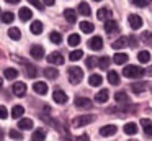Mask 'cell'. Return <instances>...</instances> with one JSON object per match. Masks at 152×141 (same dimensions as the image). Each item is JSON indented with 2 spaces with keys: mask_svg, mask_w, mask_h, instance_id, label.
<instances>
[{
  "mask_svg": "<svg viewBox=\"0 0 152 141\" xmlns=\"http://www.w3.org/2000/svg\"><path fill=\"white\" fill-rule=\"evenodd\" d=\"M144 74H145V71L142 67H139V66L129 64V66H126V67L123 69V75H124V77H129V79H139Z\"/></svg>",
  "mask_w": 152,
  "mask_h": 141,
  "instance_id": "cell-1",
  "label": "cell"
},
{
  "mask_svg": "<svg viewBox=\"0 0 152 141\" xmlns=\"http://www.w3.org/2000/svg\"><path fill=\"white\" fill-rule=\"evenodd\" d=\"M83 79V71L80 67H70L69 69V80H70V84H79L80 80Z\"/></svg>",
  "mask_w": 152,
  "mask_h": 141,
  "instance_id": "cell-2",
  "label": "cell"
},
{
  "mask_svg": "<svg viewBox=\"0 0 152 141\" xmlns=\"http://www.w3.org/2000/svg\"><path fill=\"white\" fill-rule=\"evenodd\" d=\"M95 121V115H80V117H75L72 120L74 126H83V125H88Z\"/></svg>",
  "mask_w": 152,
  "mask_h": 141,
  "instance_id": "cell-3",
  "label": "cell"
},
{
  "mask_svg": "<svg viewBox=\"0 0 152 141\" xmlns=\"http://www.w3.org/2000/svg\"><path fill=\"white\" fill-rule=\"evenodd\" d=\"M48 62L56 64V66H62L64 64V58H62V54H61L59 51H54V52H51V54L48 56Z\"/></svg>",
  "mask_w": 152,
  "mask_h": 141,
  "instance_id": "cell-4",
  "label": "cell"
},
{
  "mask_svg": "<svg viewBox=\"0 0 152 141\" xmlns=\"http://www.w3.org/2000/svg\"><path fill=\"white\" fill-rule=\"evenodd\" d=\"M53 98H54V102H56V103H59V105L67 103V100H69V97H67V94L64 90H56L53 94Z\"/></svg>",
  "mask_w": 152,
  "mask_h": 141,
  "instance_id": "cell-5",
  "label": "cell"
},
{
  "mask_svg": "<svg viewBox=\"0 0 152 141\" xmlns=\"http://www.w3.org/2000/svg\"><path fill=\"white\" fill-rule=\"evenodd\" d=\"M74 105L77 108H90L92 107V100H88L87 97H77L74 100Z\"/></svg>",
  "mask_w": 152,
  "mask_h": 141,
  "instance_id": "cell-6",
  "label": "cell"
},
{
  "mask_svg": "<svg viewBox=\"0 0 152 141\" xmlns=\"http://www.w3.org/2000/svg\"><path fill=\"white\" fill-rule=\"evenodd\" d=\"M116 130L118 128L115 126V125H105V126L100 128V136H113V134L116 133Z\"/></svg>",
  "mask_w": 152,
  "mask_h": 141,
  "instance_id": "cell-7",
  "label": "cell"
},
{
  "mask_svg": "<svg viewBox=\"0 0 152 141\" xmlns=\"http://www.w3.org/2000/svg\"><path fill=\"white\" fill-rule=\"evenodd\" d=\"M88 46H90V49H93V51H100V49L103 48V39L100 38V36H93V38L88 41Z\"/></svg>",
  "mask_w": 152,
  "mask_h": 141,
  "instance_id": "cell-8",
  "label": "cell"
},
{
  "mask_svg": "<svg viewBox=\"0 0 152 141\" xmlns=\"http://www.w3.org/2000/svg\"><path fill=\"white\" fill-rule=\"evenodd\" d=\"M30 52H31V58H34V59H43L44 58V48L39 44H34L33 48L30 49Z\"/></svg>",
  "mask_w": 152,
  "mask_h": 141,
  "instance_id": "cell-9",
  "label": "cell"
},
{
  "mask_svg": "<svg viewBox=\"0 0 152 141\" xmlns=\"http://www.w3.org/2000/svg\"><path fill=\"white\" fill-rule=\"evenodd\" d=\"M13 94L17 95V97H23V95L26 94V84H23V82H15L13 84Z\"/></svg>",
  "mask_w": 152,
  "mask_h": 141,
  "instance_id": "cell-10",
  "label": "cell"
},
{
  "mask_svg": "<svg viewBox=\"0 0 152 141\" xmlns=\"http://www.w3.org/2000/svg\"><path fill=\"white\" fill-rule=\"evenodd\" d=\"M129 25H131V28L132 30H139L142 26V18L139 15H129Z\"/></svg>",
  "mask_w": 152,
  "mask_h": 141,
  "instance_id": "cell-11",
  "label": "cell"
},
{
  "mask_svg": "<svg viewBox=\"0 0 152 141\" xmlns=\"http://www.w3.org/2000/svg\"><path fill=\"white\" fill-rule=\"evenodd\" d=\"M33 90L36 92V94H39V95H44V94H48V84L46 82H34L33 84Z\"/></svg>",
  "mask_w": 152,
  "mask_h": 141,
  "instance_id": "cell-12",
  "label": "cell"
},
{
  "mask_svg": "<svg viewBox=\"0 0 152 141\" xmlns=\"http://www.w3.org/2000/svg\"><path fill=\"white\" fill-rule=\"evenodd\" d=\"M141 126L144 128L145 136L152 138V121H151V120H147V118H142V120H141Z\"/></svg>",
  "mask_w": 152,
  "mask_h": 141,
  "instance_id": "cell-13",
  "label": "cell"
},
{
  "mask_svg": "<svg viewBox=\"0 0 152 141\" xmlns=\"http://www.w3.org/2000/svg\"><path fill=\"white\" fill-rule=\"evenodd\" d=\"M110 98V92L106 90V89H103V90H100L98 94L95 95V100L98 102V103H106Z\"/></svg>",
  "mask_w": 152,
  "mask_h": 141,
  "instance_id": "cell-14",
  "label": "cell"
},
{
  "mask_svg": "<svg viewBox=\"0 0 152 141\" xmlns=\"http://www.w3.org/2000/svg\"><path fill=\"white\" fill-rule=\"evenodd\" d=\"M129 43V39L126 38V36H121V38H118L116 41H113V48L115 49H123V48H126V44Z\"/></svg>",
  "mask_w": 152,
  "mask_h": 141,
  "instance_id": "cell-15",
  "label": "cell"
},
{
  "mask_svg": "<svg viewBox=\"0 0 152 141\" xmlns=\"http://www.w3.org/2000/svg\"><path fill=\"white\" fill-rule=\"evenodd\" d=\"M105 31L106 33H116V31H118V23H116L115 20H106Z\"/></svg>",
  "mask_w": 152,
  "mask_h": 141,
  "instance_id": "cell-16",
  "label": "cell"
},
{
  "mask_svg": "<svg viewBox=\"0 0 152 141\" xmlns=\"http://www.w3.org/2000/svg\"><path fill=\"white\" fill-rule=\"evenodd\" d=\"M64 18L69 23H75L77 21V13L74 12L72 8H67V10H64Z\"/></svg>",
  "mask_w": 152,
  "mask_h": 141,
  "instance_id": "cell-17",
  "label": "cell"
},
{
  "mask_svg": "<svg viewBox=\"0 0 152 141\" xmlns=\"http://www.w3.org/2000/svg\"><path fill=\"white\" fill-rule=\"evenodd\" d=\"M96 16H98L100 20H113V13L110 12L108 8H100L98 12H96Z\"/></svg>",
  "mask_w": 152,
  "mask_h": 141,
  "instance_id": "cell-18",
  "label": "cell"
},
{
  "mask_svg": "<svg viewBox=\"0 0 152 141\" xmlns=\"http://www.w3.org/2000/svg\"><path fill=\"white\" fill-rule=\"evenodd\" d=\"M102 82H103V77L100 74H92V75H90V79H88V84L92 85V87H98Z\"/></svg>",
  "mask_w": 152,
  "mask_h": 141,
  "instance_id": "cell-19",
  "label": "cell"
},
{
  "mask_svg": "<svg viewBox=\"0 0 152 141\" xmlns=\"http://www.w3.org/2000/svg\"><path fill=\"white\" fill-rule=\"evenodd\" d=\"M18 126H20V130H31V128H33V121H31L30 118H20Z\"/></svg>",
  "mask_w": 152,
  "mask_h": 141,
  "instance_id": "cell-20",
  "label": "cell"
},
{
  "mask_svg": "<svg viewBox=\"0 0 152 141\" xmlns=\"http://www.w3.org/2000/svg\"><path fill=\"white\" fill-rule=\"evenodd\" d=\"M20 20H23V21H28V20L33 16V13H31V10L30 8H26V7H23V8H20Z\"/></svg>",
  "mask_w": 152,
  "mask_h": 141,
  "instance_id": "cell-21",
  "label": "cell"
},
{
  "mask_svg": "<svg viewBox=\"0 0 152 141\" xmlns=\"http://www.w3.org/2000/svg\"><path fill=\"white\" fill-rule=\"evenodd\" d=\"M31 33H33V35H41V33H43V23L34 20V21L31 23Z\"/></svg>",
  "mask_w": 152,
  "mask_h": 141,
  "instance_id": "cell-22",
  "label": "cell"
},
{
  "mask_svg": "<svg viewBox=\"0 0 152 141\" xmlns=\"http://www.w3.org/2000/svg\"><path fill=\"white\" fill-rule=\"evenodd\" d=\"M23 113H25V108L21 107V105H15L13 110H12V117L17 118V120H20V118L23 117Z\"/></svg>",
  "mask_w": 152,
  "mask_h": 141,
  "instance_id": "cell-23",
  "label": "cell"
},
{
  "mask_svg": "<svg viewBox=\"0 0 152 141\" xmlns=\"http://www.w3.org/2000/svg\"><path fill=\"white\" fill-rule=\"evenodd\" d=\"M44 75H46L48 79H57L59 71H57L56 67H46V69H44Z\"/></svg>",
  "mask_w": 152,
  "mask_h": 141,
  "instance_id": "cell-24",
  "label": "cell"
},
{
  "mask_svg": "<svg viewBox=\"0 0 152 141\" xmlns=\"http://www.w3.org/2000/svg\"><path fill=\"white\" fill-rule=\"evenodd\" d=\"M128 59L129 58H128V54H126V52H118V54L113 56V61H115L116 64H124Z\"/></svg>",
  "mask_w": 152,
  "mask_h": 141,
  "instance_id": "cell-25",
  "label": "cell"
},
{
  "mask_svg": "<svg viewBox=\"0 0 152 141\" xmlns=\"http://www.w3.org/2000/svg\"><path fill=\"white\" fill-rule=\"evenodd\" d=\"M132 92L134 94H142V92L145 90V82H134V84L131 85Z\"/></svg>",
  "mask_w": 152,
  "mask_h": 141,
  "instance_id": "cell-26",
  "label": "cell"
},
{
  "mask_svg": "<svg viewBox=\"0 0 152 141\" xmlns=\"http://www.w3.org/2000/svg\"><path fill=\"white\" fill-rule=\"evenodd\" d=\"M4 75H5L7 79H10V80H12V79H17V77H18V71H17L15 67H8V69H5Z\"/></svg>",
  "mask_w": 152,
  "mask_h": 141,
  "instance_id": "cell-27",
  "label": "cell"
},
{
  "mask_svg": "<svg viewBox=\"0 0 152 141\" xmlns=\"http://www.w3.org/2000/svg\"><path fill=\"white\" fill-rule=\"evenodd\" d=\"M124 133L126 134H136L137 133V125L136 123H126L124 125Z\"/></svg>",
  "mask_w": 152,
  "mask_h": 141,
  "instance_id": "cell-28",
  "label": "cell"
},
{
  "mask_svg": "<svg viewBox=\"0 0 152 141\" xmlns=\"http://www.w3.org/2000/svg\"><path fill=\"white\" fill-rule=\"evenodd\" d=\"M46 134H44L43 130H34V133L31 134V141H44Z\"/></svg>",
  "mask_w": 152,
  "mask_h": 141,
  "instance_id": "cell-29",
  "label": "cell"
},
{
  "mask_svg": "<svg viewBox=\"0 0 152 141\" xmlns=\"http://www.w3.org/2000/svg\"><path fill=\"white\" fill-rule=\"evenodd\" d=\"M49 39L54 43V44H61V41H62V35H61L59 31H51Z\"/></svg>",
  "mask_w": 152,
  "mask_h": 141,
  "instance_id": "cell-30",
  "label": "cell"
},
{
  "mask_svg": "<svg viewBox=\"0 0 152 141\" xmlns=\"http://www.w3.org/2000/svg\"><path fill=\"white\" fill-rule=\"evenodd\" d=\"M108 82H110V84H113V85H118L119 84V75L116 74L115 71H110L108 72Z\"/></svg>",
  "mask_w": 152,
  "mask_h": 141,
  "instance_id": "cell-31",
  "label": "cell"
},
{
  "mask_svg": "<svg viewBox=\"0 0 152 141\" xmlns=\"http://www.w3.org/2000/svg\"><path fill=\"white\" fill-rule=\"evenodd\" d=\"M79 12L82 13L83 16H90V13H92V10H90V7L87 5L85 2H82V3L79 5Z\"/></svg>",
  "mask_w": 152,
  "mask_h": 141,
  "instance_id": "cell-32",
  "label": "cell"
},
{
  "mask_svg": "<svg viewBox=\"0 0 152 141\" xmlns=\"http://www.w3.org/2000/svg\"><path fill=\"white\" fill-rule=\"evenodd\" d=\"M82 58H83V51H82V49H75V51H72V52H70V56H69L70 61H79V59H82Z\"/></svg>",
  "mask_w": 152,
  "mask_h": 141,
  "instance_id": "cell-33",
  "label": "cell"
},
{
  "mask_svg": "<svg viewBox=\"0 0 152 141\" xmlns=\"http://www.w3.org/2000/svg\"><path fill=\"white\" fill-rule=\"evenodd\" d=\"M115 98H116V102H119V103H128L129 102V98H128V94L126 92H118V94L115 95Z\"/></svg>",
  "mask_w": 152,
  "mask_h": 141,
  "instance_id": "cell-34",
  "label": "cell"
},
{
  "mask_svg": "<svg viewBox=\"0 0 152 141\" xmlns=\"http://www.w3.org/2000/svg\"><path fill=\"white\" fill-rule=\"evenodd\" d=\"M80 30H82L83 33H92L93 31V25L90 21H82L80 23Z\"/></svg>",
  "mask_w": 152,
  "mask_h": 141,
  "instance_id": "cell-35",
  "label": "cell"
},
{
  "mask_svg": "<svg viewBox=\"0 0 152 141\" xmlns=\"http://www.w3.org/2000/svg\"><path fill=\"white\" fill-rule=\"evenodd\" d=\"M25 69H26V75H28V77H36V74H38V72H36V69H34L31 64L25 62Z\"/></svg>",
  "mask_w": 152,
  "mask_h": 141,
  "instance_id": "cell-36",
  "label": "cell"
},
{
  "mask_svg": "<svg viewBox=\"0 0 152 141\" xmlns=\"http://www.w3.org/2000/svg\"><path fill=\"white\" fill-rule=\"evenodd\" d=\"M8 36H10L12 39H20L21 38V33L18 28H10L8 30Z\"/></svg>",
  "mask_w": 152,
  "mask_h": 141,
  "instance_id": "cell-37",
  "label": "cell"
},
{
  "mask_svg": "<svg viewBox=\"0 0 152 141\" xmlns=\"http://www.w3.org/2000/svg\"><path fill=\"white\" fill-rule=\"evenodd\" d=\"M98 66H100V69H108V66H110V58H108V56L100 58L98 59Z\"/></svg>",
  "mask_w": 152,
  "mask_h": 141,
  "instance_id": "cell-38",
  "label": "cell"
},
{
  "mask_svg": "<svg viewBox=\"0 0 152 141\" xmlns=\"http://www.w3.org/2000/svg\"><path fill=\"white\" fill-rule=\"evenodd\" d=\"M137 59H139L141 62H144V64H145V62H149V59H151V54H149L147 51H141V52L137 54Z\"/></svg>",
  "mask_w": 152,
  "mask_h": 141,
  "instance_id": "cell-39",
  "label": "cell"
},
{
  "mask_svg": "<svg viewBox=\"0 0 152 141\" xmlns=\"http://www.w3.org/2000/svg\"><path fill=\"white\" fill-rule=\"evenodd\" d=\"M96 64H98V59H96L95 56H88V58H87V67L88 69H93Z\"/></svg>",
  "mask_w": 152,
  "mask_h": 141,
  "instance_id": "cell-40",
  "label": "cell"
},
{
  "mask_svg": "<svg viewBox=\"0 0 152 141\" xmlns=\"http://www.w3.org/2000/svg\"><path fill=\"white\" fill-rule=\"evenodd\" d=\"M13 20H15V15L12 12H7V13L2 15V21H4V23H12Z\"/></svg>",
  "mask_w": 152,
  "mask_h": 141,
  "instance_id": "cell-41",
  "label": "cell"
},
{
  "mask_svg": "<svg viewBox=\"0 0 152 141\" xmlns=\"http://www.w3.org/2000/svg\"><path fill=\"white\" fill-rule=\"evenodd\" d=\"M67 41H69L70 46H77V44L80 43V36H79V35H70Z\"/></svg>",
  "mask_w": 152,
  "mask_h": 141,
  "instance_id": "cell-42",
  "label": "cell"
},
{
  "mask_svg": "<svg viewBox=\"0 0 152 141\" xmlns=\"http://www.w3.org/2000/svg\"><path fill=\"white\" fill-rule=\"evenodd\" d=\"M10 138H13V140H23V136H21V133L20 131H17V130H10Z\"/></svg>",
  "mask_w": 152,
  "mask_h": 141,
  "instance_id": "cell-43",
  "label": "cell"
},
{
  "mask_svg": "<svg viewBox=\"0 0 152 141\" xmlns=\"http://www.w3.org/2000/svg\"><path fill=\"white\" fill-rule=\"evenodd\" d=\"M28 2H30L31 5H34V7H36V8H38V10H41V12H43V10H44V5H43V3L39 2V0H28Z\"/></svg>",
  "mask_w": 152,
  "mask_h": 141,
  "instance_id": "cell-44",
  "label": "cell"
},
{
  "mask_svg": "<svg viewBox=\"0 0 152 141\" xmlns=\"http://www.w3.org/2000/svg\"><path fill=\"white\" fill-rule=\"evenodd\" d=\"M132 3H134V7H139V8H142V7L147 5V0H132Z\"/></svg>",
  "mask_w": 152,
  "mask_h": 141,
  "instance_id": "cell-45",
  "label": "cell"
},
{
  "mask_svg": "<svg viewBox=\"0 0 152 141\" xmlns=\"http://www.w3.org/2000/svg\"><path fill=\"white\" fill-rule=\"evenodd\" d=\"M7 115H8L7 108H5L4 105H0V118H2V120H4V118H7Z\"/></svg>",
  "mask_w": 152,
  "mask_h": 141,
  "instance_id": "cell-46",
  "label": "cell"
},
{
  "mask_svg": "<svg viewBox=\"0 0 152 141\" xmlns=\"http://www.w3.org/2000/svg\"><path fill=\"white\" fill-rule=\"evenodd\" d=\"M141 38L144 39V41H151V39H152V33H151V31H144Z\"/></svg>",
  "mask_w": 152,
  "mask_h": 141,
  "instance_id": "cell-47",
  "label": "cell"
},
{
  "mask_svg": "<svg viewBox=\"0 0 152 141\" xmlns=\"http://www.w3.org/2000/svg\"><path fill=\"white\" fill-rule=\"evenodd\" d=\"M75 141H88V136L87 134H80V136L75 138Z\"/></svg>",
  "mask_w": 152,
  "mask_h": 141,
  "instance_id": "cell-48",
  "label": "cell"
},
{
  "mask_svg": "<svg viewBox=\"0 0 152 141\" xmlns=\"http://www.w3.org/2000/svg\"><path fill=\"white\" fill-rule=\"evenodd\" d=\"M5 2H8V3H12V5H17L20 0H5Z\"/></svg>",
  "mask_w": 152,
  "mask_h": 141,
  "instance_id": "cell-49",
  "label": "cell"
},
{
  "mask_svg": "<svg viewBox=\"0 0 152 141\" xmlns=\"http://www.w3.org/2000/svg\"><path fill=\"white\" fill-rule=\"evenodd\" d=\"M44 3L46 5H54V0H44Z\"/></svg>",
  "mask_w": 152,
  "mask_h": 141,
  "instance_id": "cell-50",
  "label": "cell"
},
{
  "mask_svg": "<svg viewBox=\"0 0 152 141\" xmlns=\"http://www.w3.org/2000/svg\"><path fill=\"white\" fill-rule=\"evenodd\" d=\"M149 74H151V75H152V66H151V69H149Z\"/></svg>",
  "mask_w": 152,
  "mask_h": 141,
  "instance_id": "cell-51",
  "label": "cell"
},
{
  "mask_svg": "<svg viewBox=\"0 0 152 141\" xmlns=\"http://www.w3.org/2000/svg\"><path fill=\"white\" fill-rule=\"evenodd\" d=\"M2 84H4V80H2V77H0V87H2Z\"/></svg>",
  "mask_w": 152,
  "mask_h": 141,
  "instance_id": "cell-52",
  "label": "cell"
},
{
  "mask_svg": "<svg viewBox=\"0 0 152 141\" xmlns=\"http://www.w3.org/2000/svg\"><path fill=\"white\" fill-rule=\"evenodd\" d=\"M0 141H2V131H0Z\"/></svg>",
  "mask_w": 152,
  "mask_h": 141,
  "instance_id": "cell-53",
  "label": "cell"
},
{
  "mask_svg": "<svg viewBox=\"0 0 152 141\" xmlns=\"http://www.w3.org/2000/svg\"><path fill=\"white\" fill-rule=\"evenodd\" d=\"M0 16H2V10H0Z\"/></svg>",
  "mask_w": 152,
  "mask_h": 141,
  "instance_id": "cell-54",
  "label": "cell"
},
{
  "mask_svg": "<svg viewBox=\"0 0 152 141\" xmlns=\"http://www.w3.org/2000/svg\"><path fill=\"white\" fill-rule=\"evenodd\" d=\"M95 2H100V0H95Z\"/></svg>",
  "mask_w": 152,
  "mask_h": 141,
  "instance_id": "cell-55",
  "label": "cell"
},
{
  "mask_svg": "<svg viewBox=\"0 0 152 141\" xmlns=\"http://www.w3.org/2000/svg\"><path fill=\"white\" fill-rule=\"evenodd\" d=\"M151 5H152V2H151Z\"/></svg>",
  "mask_w": 152,
  "mask_h": 141,
  "instance_id": "cell-56",
  "label": "cell"
},
{
  "mask_svg": "<svg viewBox=\"0 0 152 141\" xmlns=\"http://www.w3.org/2000/svg\"><path fill=\"white\" fill-rule=\"evenodd\" d=\"M131 141H134V140H131Z\"/></svg>",
  "mask_w": 152,
  "mask_h": 141,
  "instance_id": "cell-57",
  "label": "cell"
}]
</instances>
